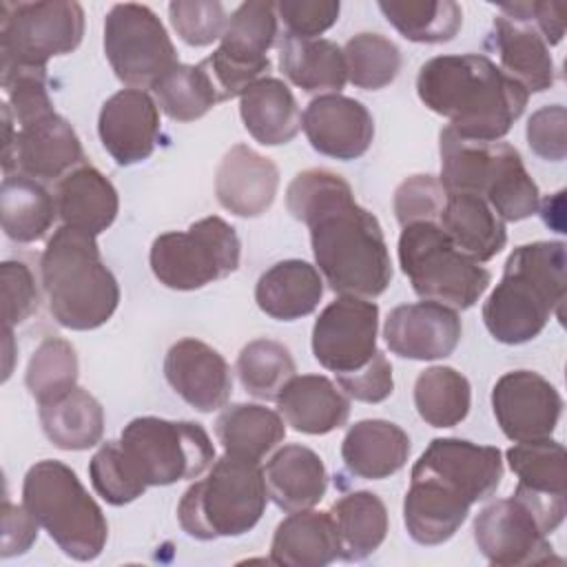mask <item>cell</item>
<instances>
[{"label":"cell","mask_w":567,"mask_h":567,"mask_svg":"<svg viewBox=\"0 0 567 567\" xmlns=\"http://www.w3.org/2000/svg\"><path fill=\"white\" fill-rule=\"evenodd\" d=\"M286 208L308 226L317 270L332 292L374 299L388 290L392 259L383 228L339 173H297L286 188Z\"/></svg>","instance_id":"6da1fadb"},{"label":"cell","mask_w":567,"mask_h":567,"mask_svg":"<svg viewBox=\"0 0 567 567\" xmlns=\"http://www.w3.org/2000/svg\"><path fill=\"white\" fill-rule=\"evenodd\" d=\"M419 100L450 128L478 142H498L523 115L529 93L487 55H436L416 75Z\"/></svg>","instance_id":"7a4b0ae2"},{"label":"cell","mask_w":567,"mask_h":567,"mask_svg":"<svg viewBox=\"0 0 567 567\" xmlns=\"http://www.w3.org/2000/svg\"><path fill=\"white\" fill-rule=\"evenodd\" d=\"M567 252L563 241L516 246L503 266V277L483 303V323L507 346L536 339L551 315L563 317Z\"/></svg>","instance_id":"3957f363"},{"label":"cell","mask_w":567,"mask_h":567,"mask_svg":"<svg viewBox=\"0 0 567 567\" xmlns=\"http://www.w3.org/2000/svg\"><path fill=\"white\" fill-rule=\"evenodd\" d=\"M42 290L51 317L69 330L104 326L120 303V286L93 235L60 226L40 257Z\"/></svg>","instance_id":"277c9868"},{"label":"cell","mask_w":567,"mask_h":567,"mask_svg":"<svg viewBox=\"0 0 567 567\" xmlns=\"http://www.w3.org/2000/svg\"><path fill=\"white\" fill-rule=\"evenodd\" d=\"M441 186L445 193L483 197L503 221H520L540 208L538 184L527 173L516 146L478 142L456 135L450 126L439 133Z\"/></svg>","instance_id":"5b68a950"},{"label":"cell","mask_w":567,"mask_h":567,"mask_svg":"<svg viewBox=\"0 0 567 567\" xmlns=\"http://www.w3.org/2000/svg\"><path fill=\"white\" fill-rule=\"evenodd\" d=\"M268 498L264 467L224 452L208 474L182 494L177 520L197 540L233 538L259 523Z\"/></svg>","instance_id":"8992f818"},{"label":"cell","mask_w":567,"mask_h":567,"mask_svg":"<svg viewBox=\"0 0 567 567\" xmlns=\"http://www.w3.org/2000/svg\"><path fill=\"white\" fill-rule=\"evenodd\" d=\"M22 505L69 558L86 563L102 554L109 538L106 516L66 463H33L24 474Z\"/></svg>","instance_id":"52a82bcc"},{"label":"cell","mask_w":567,"mask_h":567,"mask_svg":"<svg viewBox=\"0 0 567 567\" xmlns=\"http://www.w3.org/2000/svg\"><path fill=\"white\" fill-rule=\"evenodd\" d=\"M567 514L565 494H543L516 485L514 494L485 505L474 518V543L496 567L556 560L549 534Z\"/></svg>","instance_id":"ba28073f"},{"label":"cell","mask_w":567,"mask_h":567,"mask_svg":"<svg viewBox=\"0 0 567 567\" xmlns=\"http://www.w3.org/2000/svg\"><path fill=\"white\" fill-rule=\"evenodd\" d=\"M399 266L423 301L452 310L472 308L489 288L492 272L463 255L439 221H414L399 235Z\"/></svg>","instance_id":"9c48e42d"},{"label":"cell","mask_w":567,"mask_h":567,"mask_svg":"<svg viewBox=\"0 0 567 567\" xmlns=\"http://www.w3.org/2000/svg\"><path fill=\"white\" fill-rule=\"evenodd\" d=\"M120 450L144 487L197 478L215 461V445L202 423L137 416L120 434Z\"/></svg>","instance_id":"30bf717a"},{"label":"cell","mask_w":567,"mask_h":567,"mask_svg":"<svg viewBox=\"0 0 567 567\" xmlns=\"http://www.w3.org/2000/svg\"><path fill=\"white\" fill-rule=\"evenodd\" d=\"M239 235L217 215L155 237L148 255L155 279L171 290H199L226 279L239 268Z\"/></svg>","instance_id":"8fae6325"},{"label":"cell","mask_w":567,"mask_h":567,"mask_svg":"<svg viewBox=\"0 0 567 567\" xmlns=\"http://www.w3.org/2000/svg\"><path fill=\"white\" fill-rule=\"evenodd\" d=\"M84 38V9L73 0H35L0 4L2 64L47 66L55 55H66Z\"/></svg>","instance_id":"7c38bea8"},{"label":"cell","mask_w":567,"mask_h":567,"mask_svg":"<svg viewBox=\"0 0 567 567\" xmlns=\"http://www.w3.org/2000/svg\"><path fill=\"white\" fill-rule=\"evenodd\" d=\"M104 55L115 78L128 89H153L179 64L175 44L146 4H113L104 18Z\"/></svg>","instance_id":"4fadbf2b"},{"label":"cell","mask_w":567,"mask_h":567,"mask_svg":"<svg viewBox=\"0 0 567 567\" xmlns=\"http://www.w3.org/2000/svg\"><path fill=\"white\" fill-rule=\"evenodd\" d=\"M279 33L275 2H241L228 18L219 47L204 58L224 102L241 95L250 84L268 78V51Z\"/></svg>","instance_id":"5bb4252c"},{"label":"cell","mask_w":567,"mask_h":567,"mask_svg":"<svg viewBox=\"0 0 567 567\" xmlns=\"http://www.w3.org/2000/svg\"><path fill=\"white\" fill-rule=\"evenodd\" d=\"M503 452L465 439H432L410 476L427 478L445 492L474 505L496 494L503 478Z\"/></svg>","instance_id":"9a60e30c"},{"label":"cell","mask_w":567,"mask_h":567,"mask_svg":"<svg viewBox=\"0 0 567 567\" xmlns=\"http://www.w3.org/2000/svg\"><path fill=\"white\" fill-rule=\"evenodd\" d=\"M377 332L379 306L370 299L339 295L312 326V354L334 374L354 372L377 354Z\"/></svg>","instance_id":"2e32d148"},{"label":"cell","mask_w":567,"mask_h":567,"mask_svg":"<svg viewBox=\"0 0 567 567\" xmlns=\"http://www.w3.org/2000/svg\"><path fill=\"white\" fill-rule=\"evenodd\" d=\"M492 410L509 441L529 443L554 434L563 412V396L543 374L512 370L494 383Z\"/></svg>","instance_id":"e0dca14e"},{"label":"cell","mask_w":567,"mask_h":567,"mask_svg":"<svg viewBox=\"0 0 567 567\" xmlns=\"http://www.w3.org/2000/svg\"><path fill=\"white\" fill-rule=\"evenodd\" d=\"M463 334L456 310L436 301L401 303L388 312L383 337L401 359L434 361L450 357Z\"/></svg>","instance_id":"ac0fdd59"},{"label":"cell","mask_w":567,"mask_h":567,"mask_svg":"<svg viewBox=\"0 0 567 567\" xmlns=\"http://www.w3.org/2000/svg\"><path fill=\"white\" fill-rule=\"evenodd\" d=\"M159 106L142 89H122L100 109L97 135L120 166L144 162L159 142Z\"/></svg>","instance_id":"d6986e66"},{"label":"cell","mask_w":567,"mask_h":567,"mask_svg":"<svg viewBox=\"0 0 567 567\" xmlns=\"http://www.w3.org/2000/svg\"><path fill=\"white\" fill-rule=\"evenodd\" d=\"M301 128L317 153L341 162L365 155L374 140L372 113L359 100L341 93L310 100L301 115Z\"/></svg>","instance_id":"ffe728a7"},{"label":"cell","mask_w":567,"mask_h":567,"mask_svg":"<svg viewBox=\"0 0 567 567\" xmlns=\"http://www.w3.org/2000/svg\"><path fill=\"white\" fill-rule=\"evenodd\" d=\"M168 385L195 410L215 412L226 408L233 392L230 365L208 343L186 337L175 341L164 357Z\"/></svg>","instance_id":"44dd1931"},{"label":"cell","mask_w":567,"mask_h":567,"mask_svg":"<svg viewBox=\"0 0 567 567\" xmlns=\"http://www.w3.org/2000/svg\"><path fill=\"white\" fill-rule=\"evenodd\" d=\"M84 164V148L75 128L58 113L16 126L11 171L38 182L60 179ZM9 171V175H11Z\"/></svg>","instance_id":"7402d4cb"},{"label":"cell","mask_w":567,"mask_h":567,"mask_svg":"<svg viewBox=\"0 0 567 567\" xmlns=\"http://www.w3.org/2000/svg\"><path fill=\"white\" fill-rule=\"evenodd\" d=\"M279 188V168L275 162L248 144L230 146L215 171V195L221 208L237 217L264 215Z\"/></svg>","instance_id":"603a6c76"},{"label":"cell","mask_w":567,"mask_h":567,"mask_svg":"<svg viewBox=\"0 0 567 567\" xmlns=\"http://www.w3.org/2000/svg\"><path fill=\"white\" fill-rule=\"evenodd\" d=\"M277 412L301 434H330L348 423L350 399L323 374H295L277 396Z\"/></svg>","instance_id":"cb8c5ba5"},{"label":"cell","mask_w":567,"mask_h":567,"mask_svg":"<svg viewBox=\"0 0 567 567\" xmlns=\"http://www.w3.org/2000/svg\"><path fill=\"white\" fill-rule=\"evenodd\" d=\"M489 44L498 53L501 71L516 80L527 93H543L554 86L556 69L549 47L532 22L496 16Z\"/></svg>","instance_id":"d4e9b609"},{"label":"cell","mask_w":567,"mask_h":567,"mask_svg":"<svg viewBox=\"0 0 567 567\" xmlns=\"http://www.w3.org/2000/svg\"><path fill=\"white\" fill-rule=\"evenodd\" d=\"M408 432L385 419H363L348 427L341 441L346 467L368 481H381L405 467L410 458Z\"/></svg>","instance_id":"484cf974"},{"label":"cell","mask_w":567,"mask_h":567,"mask_svg":"<svg viewBox=\"0 0 567 567\" xmlns=\"http://www.w3.org/2000/svg\"><path fill=\"white\" fill-rule=\"evenodd\" d=\"M53 197L62 224L93 237L104 233L120 210L115 186L91 164H80L60 177Z\"/></svg>","instance_id":"4316f807"},{"label":"cell","mask_w":567,"mask_h":567,"mask_svg":"<svg viewBox=\"0 0 567 567\" xmlns=\"http://www.w3.org/2000/svg\"><path fill=\"white\" fill-rule=\"evenodd\" d=\"M264 478L272 503L288 514L312 509L328 489V472L321 456L299 443L279 447L266 463Z\"/></svg>","instance_id":"83f0119b"},{"label":"cell","mask_w":567,"mask_h":567,"mask_svg":"<svg viewBox=\"0 0 567 567\" xmlns=\"http://www.w3.org/2000/svg\"><path fill=\"white\" fill-rule=\"evenodd\" d=\"M323 297V277L303 259H284L270 266L255 286V301L277 321H295L317 310Z\"/></svg>","instance_id":"f1b7e54d"},{"label":"cell","mask_w":567,"mask_h":567,"mask_svg":"<svg viewBox=\"0 0 567 567\" xmlns=\"http://www.w3.org/2000/svg\"><path fill=\"white\" fill-rule=\"evenodd\" d=\"M341 558V543L330 512L301 509L286 516L270 543V563L284 567H326Z\"/></svg>","instance_id":"f546056e"},{"label":"cell","mask_w":567,"mask_h":567,"mask_svg":"<svg viewBox=\"0 0 567 567\" xmlns=\"http://www.w3.org/2000/svg\"><path fill=\"white\" fill-rule=\"evenodd\" d=\"M439 226L463 255L478 264L494 259L507 244L505 221L478 195L445 193Z\"/></svg>","instance_id":"4dcf8cb0"},{"label":"cell","mask_w":567,"mask_h":567,"mask_svg":"<svg viewBox=\"0 0 567 567\" xmlns=\"http://www.w3.org/2000/svg\"><path fill=\"white\" fill-rule=\"evenodd\" d=\"M246 131L264 146H281L301 131V111L290 86L279 78H261L239 95Z\"/></svg>","instance_id":"1f68e13d"},{"label":"cell","mask_w":567,"mask_h":567,"mask_svg":"<svg viewBox=\"0 0 567 567\" xmlns=\"http://www.w3.org/2000/svg\"><path fill=\"white\" fill-rule=\"evenodd\" d=\"M470 503L441 489L432 481L410 476L403 498V523L410 538L419 545H441L450 540L467 520Z\"/></svg>","instance_id":"d6a6232c"},{"label":"cell","mask_w":567,"mask_h":567,"mask_svg":"<svg viewBox=\"0 0 567 567\" xmlns=\"http://www.w3.org/2000/svg\"><path fill=\"white\" fill-rule=\"evenodd\" d=\"M281 73L306 93H339L348 82L343 49L326 38H290L279 44Z\"/></svg>","instance_id":"836d02e7"},{"label":"cell","mask_w":567,"mask_h":567,"mask_svg":"<svg viewBox=\"0 0 567 567\" xmlns=\"http://www.w3.org/2000/svg\"><path fill=\"white\" fill-rule=\"evenodd\" d=\"M215 434L226 454L261 463L284 441L286 421L266 405L235 403L217 416Z\"/></svg>","instance_id":"e575fe53"},{"label":"cell","mask_w":567,"mask_h":567,"mask_svg":"<svg viewBox=\"0 0 567 567\" xmlns=\"http://www.w3.org/2000/svg\"><path fill=\"white\" fill-rule=\"evenodd\" d=\"M55 215V197L38 179L20 173L4 175L0 217L2 230L11 241L31 244L42 239L51 230Z\"/></svg>","instance_id":"d590c367"},{"label":"cell","mask_w":567,"mask_h":567,"mask_svg":"<svg viewBox=\"0 0 567 567\" xmlns=\"http://www.w3.org/2000/svg\"><path fill=\"white\" fill-rule=\"evenodd\" d=\"M44 436L66 452L95 447L104 434V410L84 388H73L58 401L40 405Z\"/></svg>","instance_id":"8d00e7d4"},{"label":"cell","mask_w":567,"mask_h":567,"mask_svg":"<svg viewBox=\"0 0 567 567\" xmlns=\"http://www.w3.org/2000/svg\"><path fill=\"white\" fill-rule=\"evenodd\" d=\"M330 516L339 534L341 558L348 563L372 556L388 536V509L374 492L343 494L334 501Z\"/></svg>","instance_id":"74e56055"},{"label":"cell","mask_w":567,"mask_h":567,"mask_svg":"<svg viewBox=\"0 0 567 567\" xmlns=\"http://www.w3.org/2000/svg\"><path fill=\"white\" fill-rule=\"evenodd\" d=\"M472 405V388L467 377L450 365L425 368L414 381V408L432 427H454Z\"/></svg>","instance_id":"f35d334b"},{"label":"cell","mask_w":567,"mask_h":567,"mask_svg":"<svg viewBox=\"0 0 567 567\" xmlns=\"http://www.w3.org/2000/svg\"><path fill=\"white\" fill-rule=\"evenodd\" d=\"M379 9L405 40L421 44L450 42L463 24V11L452 0H381Z\"/></svg>","instance_id":"ab89813d"},{"label":"cell","mask_w":567,"mask_h":567,"mask_svg":"<svg viewBox=\"0 0 567 567\" xmlns=\"http://www.w3.org/2000/svg\"><path fill=\"white\" fill-rule=\"evenodd\" d=\"M157 106L175 122H195L221 100L204 62L177 64L153 86Z\"/></svg>","instance_id":"60d3db41"},{"label":"cell","mask_w":567,"mask_h":567,"mask_svg":"<svg viewBox=\"0 0 567 567\" xmlns=\"http://www.w3.org/2000/svg\"><path fill=\"white\" fill-rule=\"evenodd\" d=\"M241 388L261 401H277L286 383L297 374L290 350L275 339L248 341L235 363Z\"/></svg>","instance_id":"b9f144b4"},{"label":"cell","mask_w":567,"mask_h":567,"mask_svg":"<svg viewBox=\"0 0 567 567\" xmlns=\"http://www.w3.org/2000/svg\"><path fill=\"white\" fill-rule=\"evenodd\" d=\"M78 352L62 337H47L33 350L24 385L38 405L58 401L78 385Z\"/></svg>","instance_id":"7bdbcfd3"},{"label":"cell","mask_w":567,"mask_h":567,"mask_svg":"<svg viewBox=\"0 0 567 567\" xmlns=\"http://www.w3.org/2000/svg\"><path fill=\"white\" fill-rule=\"evenodd\" d=\"M348 80L363 91H379L392 84L401 71V49L381 33H357L343 47Z\"/></svg>","instance_id":"ee69618b"},{"label":"cell","mask_w":567,"mask_h":567,"mask_svg":"<svg viewBox=\"0 0 567 567\" xmlns=\"http://www.w3.org/2000/svg\"><path fill=\"white\" fill-rule=\"evenodd\" d=\"M507 463L518 476V485L543 494H567L565 447L551 436L512 445Z\"/></svg>","instance_id":"f6af8a7d"},{"label":"cell","mask_w":567,"mask_h":567,"mask_svg":"<svg viewBox=\"0 0 567 567\" xmlns=\"http://www.w3.org/2000/svg\"><path fill=\"white\" fill-rule=\"evenodd\" d=\"M0 82L7 95V104L13 113L16 126H22L55 113L53 102L49 97L47 66L2 64Z\"/></svg>","instance_id":"bcb514c9"},{"label":"cell","mask_w":567,"mask_h":567,"mask_svg":"<svg viewBox=\"0 0 567 567\" xmlns=\"http://www.w3.org/2000/svg\"><path fill=\"white\" fill-rule=\"evenodd\" d=\"M89 476L93 489L115 507L133 503L146 492V487L135 478L128 463L124 461L120 441H106L100 445L89 463Z\"/></svg>","instance_id":"7dc6e473"},{"label":"cell","mask_w":567,"mask_h":567,"mask_svg":"<svg viewBox=\"0 0 567 567\" xmlns=\"http://www.w3.org/2000/svg\"><path fill=\"white\" fill-rule=\"evenodd\" d=\"M168 20L188 47H208L221 40L228 13L217 0H175L168 4Z\"/></svg>","instance_id":"c3c4849f"},{"label":"cell","mask_w":567,"mask_h":567,"mask_svg":"<svg viewBox=\"0 0 567 567\" xmlns=\"http://www.w3.org/2000/svg\"><path fill=\"white\" fill-rule=\"evenodd\" d=\"M445 204V188L434 175H412L403 179L392 199L394 217L403 226L414 221H439Z\"/></svg>","instance_id":"681fc988"},{"label":"cell","mask_w":567,"mask_h":567,"mask_svg":"<svg viewBox=\"0 0 567 567\" xmlns=\"http://www.w3.org/2000/svg\"><path fill=\"white\" fill-rule=\"evenodd\" d=\"M0 284H2L4 328L20 326L40 306V292L35 286V277L24 261L9 259V261H2V266H0Z\"/></svg>","instance_id":"f907efd6"},{"label":"cell","mask_w":567,"mask_h":567,"mask_svg":"<svg viewBox=\"0 0 567 567\" xmlns=\"http://www.w3.org/2000/svg\"><path fill=\"white\" fill-rule=\"evenodd\" d=\"M277 16L286 27V35L312 40L326 33L341 11L339 0H281L275 2Z\"/></svg>","instance_id":"816d5d0a"},{"label":"cell","mask_w":567,"mask_h":567,"mask_svg":"<svg viewBox=\"0 0 567 567\" xmlns=\"http://www.w3.org/2000/svg\"><path fill=\"white\" fill-rule=\"evenodd\" d=\"M532 153L547 162L567 157V111L563 104H547L532 113L525 128Z\"/></svg>","instance_id":"f5cc1de1"},{"label":"cell","mask_w":567,"mask_h":567,"mask_svg":"<svg viewBox=\"0 0 567 567\" xmlns=\"http://www.w3.org/2000/svg\"><path fill=\"white\" fill-rule=\"evenodd\" d=\"M337 385L348 399L363 401V403H381L394 390L392 363L381 350H377V354L363 368L354 372L337 374Z\"/></svg>","instance_id":"db71d44e"},{"label":"cell","mask_w":567,"mask_h":567,"mask_svg":"<svg viewBox=\"0 0 567 567\" xmlns=\"http://www.w3.org/2000/svg\"><path fill=\"white\" fill-rule=\"evenodd\" d=\"M501 16L509 20L532 22L536 31L543 35L547 47H554L563 40L565 33V20H563V4L560 2H509L498 7Z\"/></svg>","instance_id":"11a10c76"},{"label":"cell","mask_w":567,"mask_h":567,"mask_svg":"<svg viewBox=\"0 0 567 567\" xmlns=\"http://www.w3.org/2000/svg\"><path fill=\"white\" fill-rule=\"evenodd\" d=\"M38 520L24 505H13L9 498L2 503V558L24 554L38 538Z\"/></svg>","instance_id":"9f6ffc18"}]
</instances>
